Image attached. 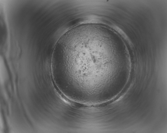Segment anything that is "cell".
I'll list each match as a JSON object with an SVG mask.
<instances>
[{"instance_id":"6da1fadb","label":"cell","mask_w":167,"mask_h":133,"mask_svg":"<svg viewBox=\"0 0 167 133\" xmlns=\"http://www.w3.org/2000/svg\"><path fill=\"white\" fill-rule=\"evenodd\" d=\"M104 30L95 25L79 26L59 39L52 55L55 83L65 94L93 101L109 92L113 78L119 74L120 63L111 60Z\"/></svg>"}]
</instances>
